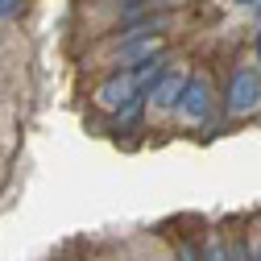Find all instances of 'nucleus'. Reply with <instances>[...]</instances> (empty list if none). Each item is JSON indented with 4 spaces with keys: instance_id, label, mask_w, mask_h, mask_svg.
Returning <instances> with one entry per match:
<instances>
[{
    "instance_id": "1",
    "label": "nucleus",
    "mask_w": 261,
    "mask_h": 261,
    "mask_svg": "<svg viewBox=\"0 0 261 261\" xmlns=\"http://www.w3.org/2000/svg\"><path fill=\"white\" fill-rule=\"evenodd\" d=\"M261 104V67H237L232 83H228V112L232 116H249Z\"/></svg>"
},
{
    "instance_id": "2",
    "label": "nucleus",
    "mask_w": 261,
    "mask_h": 261,
    "mask_svg": "<svg viewBox=\"0 0 261 261\" xmlns=\"http://www.w3.org/2000/svg\"><path fill=\"white\" fill-rule=\"evenodd\" d=\"M178 112H182V120H191V124H199V120H207L212 116V87H207V79H187V87H182V95H178V104H174Z\"/></svg>"
},
{
    "instance_id": "3",
    "label": "nucleus",
    "mask_w": 261,
    "mask_h": 261,
    "mask_svg": "<svg viewBox=\"0 0 261 261\" xmlns=\"http://www.w3.org/2000/svg\"><path fill=\"white\" fill-rule=\"evenodd\" d=\"M182 87H187V75L170 67L166 75H162V79L149 87V104H153V108H174L178 95H182Z\"/></svg>"
},
{
    "instance_id": "4",
    "label": "nucleus",
    "mask_w": 261,
    "mask_h": 261,
    "mask_svg": "<svg viewBox=\"0 0 261 261\" xmlns=\"http://www.w3.org/2000/svg\"><path fill=\"white\" fill-rule=\"evenodd\" d=\"M25 9V0H0V21H9V17H17Z\"/></svg>"
},
{
    "instance_id": "5",
    "label": "nucleus",
    "mask_w": 261,
    "mask_h": 261,
    "mask_svg": "<svg viewBox=\"0 0 261 261\" xmlns=\"http://www.w3.org/2000/svg\"><path fill=\"white\" fill-rule=\"evenodd\" d=\"M203 261H232V253H228V249H224V245H212V249H207V257H203Z\"/></svg>"
},
{
    "instance_id": "6",
    "label": "nucleus",
    "mask_w": 261,
    "mask_h": 261,
    "mask_svg": "<svg viewBox=\"0 0 261 261\" xmlns=\"http://www.w3.org/2000/svg\"><path fill=\"white\" fill-rule=\"evenodd\" d=\"M228 253H232V261H253V253H249V245H232V249H228Z\"/></svg>"
},
{
    "instance_id": "7",
    "label": "nucleus",
    "mask_w": 261,
    "mask_h": 261,
    "mask_svg": "<svg viewBox=\"0 0 261 261\" xmlns=\"http://www.w3.org/2000/svg\"><path fill=\"white\" fill-rule=\"evenodd\" d=\"M178 261H199V253H195L191 245H182V249H178Z\"/></svg>"
},
{
    "instance_id": "8",
    "label": "nucleus",
    "mask_w": 261,
    "mask_h": 261,
    "mask_svg": "<svg viewBox=\"0 0 261 261\" xmlns=\"http://www.w3.org/2000/svg\"><path fill=\"white\" fill-rule=\"evenodd\" d=\"M249 253H253V261H261V241H253V245H249Z\"/></svg>"
},
{
    "instance_id": "9",
    "label": "nucleus",
    "mask_w": 261,
    "mask_h": 261,
    "mask_svg": "<svg viewBox=\"0 0 261 261\" xmlns=\"http://www.w3.org/2000/svg\"><path fill=\"white\" fill-rule=\"evenodd\" d=\"M257 67H261V34H257Z\"/></svg>"
},
{
    "instance_id": "10",
    "label": "nucleus",
    "mask_w": 261,
    "mask_h": 261,
    "mask_svg": "<svg viewBox=\"0 0 261 261\" xmlns=\"http://www.w3.org/2000/svg\"><path fill=\"white\" fill-rule=\"evenodd\" d=\"M237 5H257V0H237Z\"/></svg>"
},
{
    "instance_id": "11",
    "label": "nucleus",
    "mask_w": 261,
    "mask_h": 261,
    "mask_svg": "<svg viewBox=\"0 0 261 261\" xmlns=\"http://www.w3.org/2000/svg\"><path fill=\"white\" fill-rule=\"evenodd\" d=\"M257 13H261V5H257Z\"/></svg>"
}]
</instances>
